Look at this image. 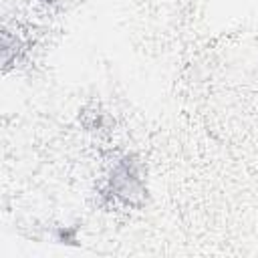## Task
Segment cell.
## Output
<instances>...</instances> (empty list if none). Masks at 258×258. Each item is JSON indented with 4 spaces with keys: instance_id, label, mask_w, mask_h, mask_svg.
Returning a JSON list of instances; mask_svg holds the SVG:
<instances>
[{
    "instance_id": "obj_1",
    "label": "cell",
    "mask_w": 258,
    "mask_h": 258,
    "mask_svg": "<svg viewBox=\"0 0 258 258\" xmlns=\"http://www.w3.org/2000/svg\"><path fill=\"white\" fill-rule=\"evenodd\" d=\"M109 200H117L131 208H141L147 198L143 165L133 155H123L109 171L105 191Z\"/></svg>"
},
{
    "instance_id": "obj_2",
    "label": "cell",
    "mask_w": 258,
    "mask_h": 258,
    "mask_svg": "<svg viewBox=\"0 0 258 258\" xmlns=\"http://www.w3.org/2000/svg\"><path fill=\"white\" fill-rule=\"evenodd\" d=\"M44 6H48V8H52V10H62L71 0H40Z\"/></svg>"
}]
</instances>
